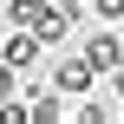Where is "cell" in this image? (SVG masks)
Instances as JSON below:
<instances>
[{"label": "cell", "mask_w": 124, "mask_h": 124, "mask_svg": "<svg viewBox=\"0 0 124 124\" xmlns=\"http://www.w3.org/2000/svg\"><path fill=\"white\" fill-rule=\"evenodd\" d=\"M39 46H46V39H39L33 26H20V33H13L7 46H0V59H7L13 72H33V65H39Z\"/></svg>", "instance_id": "1"}, {"label": "cell", "mask_w": 124, "mask_h": 124, "mask_svg": "<svg viewBox=\"0 0 124 124\" xmlns=\"http://www.w3.org/2000/svg\"><path fill=\"white\" fill-rule=\"evenodd\" d=\"M92 78H98V65H92L85 52H78V59H59V72H52V85H59L65 98H72V92H92Z\"/></svg>", "instance_id": "2"}, {"label": "cell", "mask_w": 124, "mask_h": 124, "mask_svg": "<svg viewBox=\"0 0 124 124\" xmlns=\"http://www.w3.org/2000/svg\"><path fill=\"white\" fill-rule=\"evenodd\" d=\"M85 59H92L98 72H118V65H124V46H118V33H92V39H85Z\"/></svg>", "instance_id": "3"}, {"label": "cell", "mask_w": 124, "mask_h": 124, "mask_svg": "<svg viewBox=\"0 0 124 124\" xmlns=\"http://www.w3.org/2000/svg\"><path fill=\"white\" fill-rule=\"evenodd\" d=\"M52 118H65V92H33L26 98V124H52Z\"/></svg>", "instance_id": "4"}, {"label": "cell", "mask_w": 124, "mask_h": 124, "mask_svg": "<svg viewBox=\"0 0 124 124\" xmlns=\"http://www.w3.org/2000/svg\"><path fill=\"white\" fill-rule=\"evenodd\" d=\"M72 118H78V124H105V118H118V111H111V105H92V98H85Z\"/></svg>", "instance_id": "5"}, {"label": "cell", "mask_w": 124, "mask_h": 124, "mask_svg": "<svg viewBox=\"0 0 124 124\" xmlns=\"http://www.w3.org/2000/svg\"><path fill=\"white\" fill-rule=\"evenodd\" d=\"M7 13H13V26H33V13H39V0H13Z\"/></svg>", "instance_id": "6"}, {"label": "cell", "mask_w": 124, "mask_h": 124, "mask_svg": "<svg viewBox=\"0 0 124 124\" xmlns=\"http://www.w3.org/2000/svg\"><path fill=\"white\" fill-rule=\"evenodd\" d=\"M7 98H13V65L0 59V105H7Z\"/></svg>", "instance_id": "7"}, {"label": "cell", "mask_w": 124, "mask_h": 124, "mask_svg": "<svg viewBox=\"0 0 124 124\" xmlns=\"http://www.w3.org/2000/svg\"><path fill=\"white\" fill-rule=\"evenodd\" d=\"M0 46H7V39H0Z\"/></svg>", "instance_id": "8"}]
</instances>
